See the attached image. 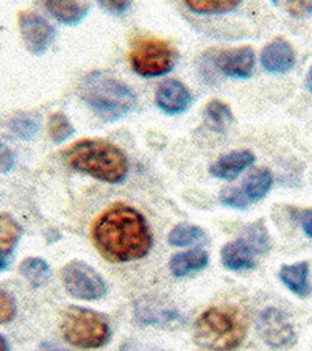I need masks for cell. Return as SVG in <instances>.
<instances>
[{"label": "cell", "mask_w": 312, "mask_h": 351, "mask_svg": "<svg viewBox=\"0 0 312 351\" xmlns=\"http://www.w3.org/2000/svg\"><path fill=\"white\" fill-rule=\"evenodd\" d=\"M80 97L95 114L108 122L125 117L136 106L133 90L105 72H93L84 77Z\"/></svg>", "instance_id": "obj_3"}, {"label": "cell", "mask_w": 312, "mask_h": 351, "mask_svg": "<svg viewBox=\"0 0 312 351\" xmlns=\"http://www.w3.org/2000/svg\"><path fill=\"white\" fill-rule=\"evenodd\" d=\"M100 7L106 10L108 13L121 16L130 8V2H111V0H110V2H101Z\"/></svg>", "instance_id": "obj_32"}, {"label": "cell", "mask_w": 312, "mask_h": 351, "mask_svg": "<svg viewBox=\"0 0 312 351\" xmlns=\"http://www.w3.org/2000/svg\"><path fill=\"white\" fill-rule=\"evenodd\" d=\"M306 88H308V90L312 94V67L308 72V77H306Z\"/></svg>", "instance_id": "obj_38"}, {"label": "cell", "mask_w": 312, "mask_h": 351, "mask_svg": "<svg viewBox=\"0 0 312 351\" xmlns=\"http://www.w3.org/2000/svg\"><path fill=\"white\" fill-rule=\"evenodd\" d=\"M0 351H10V345L2 334H0Z\"/></svg>", "instance_id": "obj_37"}, {"label": "cell", "mask_w": 312, "mask_h": 351, "mask_svg": "<svg viewBox=\"0 0 312 351\" xmlns=\"http://www.w3.org/2000/svg\"><path fill=\"white\" fill-rule=\"evenodd\" d=\"M203 237H205V233L198 226L191 223H178L170 230L167 241L172 247H187L203 241Z\"/></svg>", "instance_id": "obj_24"}, {"label": "cell", "mask_w": 312, "mask_h": 351, "mask_svg": "<svg viewBox=\"0 0 312 351\" xmlns=\"http://www.w3.org/2000/svg\"><path fill=\"white\" fill-rule=\"evenodd\" d=\"M254 160L256 158H254L252 150H232L231 154L220 156L217 161L213 162L211 167H209V172L215 178L235 180L247 167L252 166Z\"/></svg>", "instance_id": "obj_14"}, {"label": "cell", "mask_w": 312, "mask_h": 351, "mask_svg": "<svg viewBox=\"0 0 312 351\" xmlns=\"http://www.w3.org/2000/svg\"><path fill=\"white\" fill-rule=\"evenodd\" d=\"M241 239L248 243L254 254H264L270 250V237L263 222L248 225Z\"/></svg>", "instance_id": "obj_25"}, {"label": "cell", "mask_w": 312, "mask_h": 351, "mask_svg": "<svg viewBox=\"0 0 312 351\" xmlns=\"http://www.w3.org/2000/svg\"><path fill=\"white\" fill-rule=\"evenodd\" d=\"M309 264L297 263L291 265H283L280 270V280L289 291L297 297H306L309 293Z\"/></svg>", "instance_id": "obj_18"}, {"label": "cell", "mask_w": 312, "mask_h": 351, "mask_svg": "<svg viewBox=\"0 0 312 351\" xmlns=\"http://www.w3.org/2000/svg\"><path fill=\"white\" fill-rule=\"evenodd\" d=\"M10 130L19 139L32 141L39 132V123L35 117L28 114H18L10 122Z\"/></svg>", "instance_id": "obj_27"}, {"label": "cell", "mask_w": 312, "mask_h": 351, "mask_svg": "<svg viewBox=\"0 0 312 351\" xmlns=\"http://www.w3.org/2000/svg\"><path fill=\"white\" fill-rule=\"evenodd\" d=\"M155 101L158 108L163 112L175 116L181 114V112H184L189 108L192 104V95L186 84L178 80H173V78H169V80H164L158 86Z\"/></svg>", "instance_id": "obj_12"}, {"label": "cell", "mask_w": 312, "mask_h": 351, "mask_svg": "<svg viewBox=\"0 0 312 351\" xmlns=\"http://www.w3.org/2000/svg\"><path fill=\"white\" fill-rule=\"evenodd\" d=\"M44 8L49 11L53 18L64 25H77L86 18L91 3L88 2H61V0H53V2H44Z\"/></svg>", "instance_id": "obj_16"}, {"label": "cell", "mask_w": 312, "mask_h": 351, "mask_svg": "<svg viewBox=\"0 0 312 351\" xmlns=\"http://www.w3.org/2000/svg\"><path fill=\"white\" fill-rule=\"evenodd\" d=\"M22 236V226L10 214H0V252L10 254L18 245Z\"/></svg>", "instance_id": "obj_21"}, {"label": "cell", "mask_w": 312, "mask_h": 351, "mask_svg": "<svg viewBox=\"0 0 312 351\" xmlns=\"http://www.w3.org/2000/svg\"><path fill=\"white\" fill-rule=\"evenodd\" d=\"M75 133V128L71 123L64 112H53L49 117V134L55 144H61L72 138Z\"/></svg>", "instance_id": "obj_26"}, {"label": "cell", "mask_w": 312, "mask_h": 351, "mask_svg": "<svg viewBox=\"0 0 312 351\" xmlns=\"http://www.w3.org/2000/svg\"><path fill=\"white\" fill-rule=\"evenodd\" d=\"M93 241L105 258L115 263L138 261L147 256L153 236L145 217L128 205L105 209L93 225Z\"/></svg>", "instance_id": "obj_1"}, {"label": "cell", "mask_w": 312, "mask_h": 351, "mask_svg": "<svg viewBox=\"0 0 312 351\" xmlns=\"http://www.w3.org/2000/svg\"><path fill=\"white\" fill-rule=\"evenodd\" d=\"M285 8L293 16H312V2H287Z\"/></svg>", "instance_id": "obj_31"}, {"label": "cell", "mask_w": 312, "mask_h": 351, "mask_svg": "<svg viewBox=\"0 0 312 351\" xmlns=\"http://www.w3.org/2000/svg\"><path fill=\"white\" fill-rule=\"evenodd\" d=\"M19 274L30 282L33 287H41L50 280V265L43 258H27L21 263Z\"/></svg>", "instance_id": "obj_20"}, {"label": "cell", "mask_w": 312, "mask_h": 351, "mask_svg": "<svg viewBox=\"0 0 312 351\" xmlns=\"http://www.w3.org/2000/svg\"><path fill=\"white\" fill-rule=\"evenodd\" d=\"M302 226H303V231L306 233V236L311 237V239H312V209L303 213Z\"/></svg>", "instance_id": "obj_34"}, {"label": "cell", "mask_w": 312, "mask_h": 351, "mask_svg": "<svg viewBox=\"0 0 312 351\" xmlns=\"http://www.w3.org/2000/svg\"><path fill=\"white\" fill-rule=\"evenodd\" d=\"M272 184H274V177H272L270 171H267V169H258V171L248 175V178L243 181L241 191L250 203H254L263 200L269 194Z\"/></svg>", "instance_id": "obj_19"}, {"label": "cell", "mask_w": 312, "mask_h": 351, "mask_svg": "<svg viewBox=\"0 0 312 351\" xmlns=\"http://www.w3.org/2000/svg\"><path fill=\"white\" fill-rule=\"evenodd\" d=\"M66 291L77 300H100L106 293V282L97 270L83 261H72L61 270Z\"/></svg>", "instance_id": "obj_7"}, {"label": "cell", "mask_w": 312, "mask_h": 351, "mask_svg": "<svg viewBox=\"0 0 312 351\" xmlns=\"http://www.w3.org/2000/svg\"><path fill=\"white\" fill-rule=\"evenodd\" d=\"M177 58V49L160 38H139L130 49L133 71L144 78L166 75L175 67Z\"/></svg>", "instance_id": "obj_6"}, {"label": "cell", "mask_w": 312, "mask_h": 351, "mask_svg": "<svg viewBox=\"0 0 312 351\" xmlns=\"http://www.w3.org/2000/svg\"><path fill=\"white\" fill-rule=\"evenodd\" d=\"M16 162L14 152L10 149V147L5 143H0V172L8 173L13 171Z\"/></svg>", "instance_id": "obj_30"}, {"label": "cell", "mask_w": 312, "mask_h": 351, "mask_svg": "<svg viewBox=\"0 0 312 351\" xmlns=\"http://www.w3.org/2000/svg\"><path fill=\"white\" fill-rule=\"evenodd\" d=\"M61 334L66 342L77 348H100L110 342L111 326L106 317L97 311L71 306L62 314Z\"/></svg>", "instance_id": "obj_5"}, {"label": "cell", "mask_w": 312, "mask_h": 351, "mask_svg": "<svg viewBox=\"0 0 312 351\" xmlns=\"http://www.w3.org/2000/svg\"><path fill=\"white\" fill-rule=\"evenodd\" d=\"M205 116L209 125L215 132H225L232 122L231 108L222 100H211L205 108Z\"/></svg>", "instance_id": "obj_23"}, {"label": "cell", "mask_w": 312, "mask_h": 351, "mask_svg": "<svg viewBox=\"0 0 312 351\" xmlns=\"http://www.w3.org/2000/svg\"><path fill=\"white\" fill-rule=\"evenodd\" d=\"M73 171L110 184L122 183L128 173V158L116 144L105 139H83L64 152Z\"/></svg>", "instance_id": "obj_2"}, {"label": "cell", "mask_w": 312, "mask_h": 351, "mask_svg": "<svg viewBox=\"0 0 312 351\" xmlns=\"http://www.w3.org/2000/svg\"><path fill=\"white\" fill-rule=\"evenodd\" d=\"M261 64L269 73H286L295 64L293 47L285 38H276L261 52Z\"/></svg>", "instance_id": "obj_13"}, {"label": "cell", "mask_w": 312, "mask_h": 351, "mask_svg": "<svg viewBox=\"0 0 312 351\" xmlns=\"http://www.w3.org/2000/svg\"><path fill=\"white\" fill-rule=\"evenodd\" d=\"M18 306H16L14 297L3 289H0V325L11 324L14 320Z\"/></svg>", "instance_id": "obj_28"}, {"label": "cell", "mask_w": 312, "mask_h": 351, "mask_svg": "<svg viewBox=\"0 0 312 351\" xmlns=\"http://www.w3.org/2000/svg\"><path fill=\"white\" fill-rule=\"evenodd\" d=\"M209 263V256L205 250L202 248H194V250L183 252L173 254L169 263V269L175 276L183 278L192 271H198L205 269Z\"/></svg>", "instance_id": "obj_17"}, {"label": "cell", "mask_w": 312, "mask_h": 351, "mask_svg": "<svg viewBox=\"0 0 312 351\" xmlns=\"http://www.w3.org/2000/svg\"><path fill=\"white\" fill-rule=\"evenodd\" d=\"M214 64L226 77L248 78L254 69V52L248 45L230 50H220L215 55Z\"/></svg>", "instance_id": "obj_11"}, {"label": "cell", "mask_w": 312, "mask_h": 351, "mask_svg": "<svg viewBox=\"0 0 312 351\" xmlns=\"http://www.w3.org/2000/svg\"><path fill=\"white\" fill-rule=\"evenodd\" d=\"M21 36L32 55L45 53L55 41V28L50 22L35 11H22L18 18Z\"/></svg>", "instance_id": "obj_9"}, {"label": "cell", "mask_w": 312, "mask_h": 351, "mask_svg": "<svg viewBox=\"0 0 312 351\" xmlns=\"http://www.w3.org/2000/svg\"><path fill=\"white\" fill-rule=\"evenodd\" d=\"M38 351H69V350L61 348V347H58V345H55V343L44 342V343H41V347L38 348Z\"/></svg>", "instance_id": "obj_35"}, {"label": "cell", "mask_w": 312, "mask_h": 351, "mask_svg": "<svg viewBox=\"0 0 312 351\" xmlns=\"http://www.w3.org/2000/svg\"><path fill=\"white\" fill-rule=\"evenodd\" d=\"M8 265H10V263H8V258H7V254L0 252V271L7 270V269H8Z\"/></svg>", "instance_id": "obj_36"}, {"label": "cell", "mask_w": 312, "mask_h": 351, "mask_svg": "<svg viewBox=\"0 0 312 351\" xmlns=\"http://www.w3.org/2000/svg\"><path fill=\"white\" fill-rule=\"evenodd\" d=\"M134 317L139 324L153 326H177L183 324L181 315L166 300L156 297H143L134 303Z\"/></svg>", "instance_id": "obj_10"}, {"label": "cell", "mask_w": 312, "mask_h": 351, "mask_svg": "<svg viewBox=\"0 0 312 351\" xmlns=\"http://www.w3.org/2000/svg\"><path fill=\"white\" fill-rule=\"evenodd\" d=\"M258 332L263 341L274 350H287L297 342V332L286 313L276 308H267L258 317Z\"/></svg>", "instance_id": "obj_8"}, {"label": "cell", "mask_w": 312, "mask_h": 351, "mask_svg": "<svg viewBox=\"0 0 312 351\" xmlns=\"http://www.w3.org/2000/svg\"><path fill=\"white\" fill-rule=\"evenodd\" d=\"M220 202H222L225 206L235 209H245L250 205V202L243 197L241 188H225L220 192Z\"/></svg>", "instance_id": "obj_29"}, {"label": "cell", "mask_w": 312, "mask_h": 351, "mask_svg": "<svg viewBox=\"0 0 312 351\" xmlns=\"http://www.w3.org/2000/svg\"><path fill=\"white\" fill-rule=\"evenodd\" d=\"M119 351H164L158 347H153V345L149 343H139L136 341H130V342H125Z\"/></svg>", "instance_id": "obj_33"}, {"label": "cell", "mask_w": 312, "mask_h": 351, "mask_svg": "<svg viewBox=\"0 0 312 351\" xmlns=\"http://www.w3.org/2000/svg\"><path fill=\"white\" fill-rule=\"evenodd\" d=\"M220 258H222V264L226 269L235 271L250 270L256 265L254 252L242 239L225 243L222 252H220Z\"/></svg>", "instance_id": "obj_15"}, {"label": "cell", "mask_w": 312, "mask_h": 351, "mask_svg": "<svg viewBox=\"0 0 312 351\" xmlns=\"http://www.w3.org/2000/svg\"><path fill=\"white\" fill-rule=\"evenodd\" d=\"M186 8L197 14H224L232 11L241 5L237 0H189L184 2Z\"/></svg>", "instance_id": "obj_22"}, {"label": "cell", "mask_w": 312, "mask_h": 351, "mask_svg": "<svg viewBox=\"0 0 312 351\" xmlns=\"http://www.w3.org/2000/svg\"><path fill=\"white\" fill-rule=\"evenodd\" d=\"M247 334V324L235 308H209L198 317L194 337L206 351H235Z\"/></svg>", "instance_id": "obj_4"}]
</instances>
